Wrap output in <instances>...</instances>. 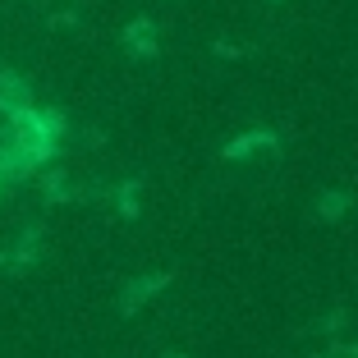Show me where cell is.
I'll list each match as a JSON object with an SVG mask.
<instances>
[{"label": "cell", "mask_w": 358, "mask_h": 358, "mask_svg": "<svg viewBox=\"0 0 358 358\" xmlns=\"http://www.w3.org/2000/svg\"><path fill=\"white\" fill-rule=\"evenodd\" d=\"M166 285H170V271H161V275H138V280H129V285H124V294H120V317H134L138 308L148 303V299H157Z\"/></svg>", "instance_id": "obj_1"}, {"label": "cell", "mask_w": 358, "mask_h": 358, "mask_svg": "<svg viewBox=\"0 0 358 358\" xmlns=\"http://www.w3.org/2000/svg\"><path fill=\"white\" fill-rule=\"evenodd\" d=\"M32 106V87L23 74H14V69H0V115L10 120L19 115V110H28Z\"/></svg>", "instance_id": "obj_2"}, {"label": "cell", "mask_w": 358, "mask_h": 358, "mask_svg": "<svg viewBox=\"0 0 358 358\" xmlns=\"http://www.w3.org/2000/svg\"><path fill=\"white\" fill-rule=\"evenodd\" d=\"M152 19H134L124 28V46H129V55H138V60H148V55H157V37H152Z\"/></svg>", "instance_id": "obj_3"}, {"label": "cell", "mask_w": 358, "mask_h": 358, "mask_svg": "<svg viewBox=\"0 0 358 358\" xmlns=\"http://www.w3.org/2000/svg\"><path fill=\"white\" fill-rule=\"evenodd\" d=\"M37 253H42V225H28L23 239H19V253L10 257V266H14V271H28V266L37 262Z\"/></svg>", "instance_id": "obj_4"}, {"label": "cell", "mask_w": 358, "mask_h": 358, "mask_svg": "<svg viewBox=\"0 0 358 358\" xmlns=\"http://www.w3.org/2000/svg\"><path fill=\"white\" fill-rule=\"evenodd\" d=\"M275 138L271 134H262V129H257V134H243V138H234L230 148H225V161H243V157H253L257 148H271Z\"/></svg>", "instance_id": "obj_5"}, {"label": "cell", "mask_w": 358, "mask_h": 358, "mask_svg": "<svg viewBox=\"0 0 358 358\" xmlns=\"http://www.w3.org/2000/svg\"><path fill=\"white\" fill-rule=\"evenodd\" d=\"M138 189H143V179H124V184H120V193H115L120 216H124V221H134V216H138Z\"/></svg>", "instance_id": "obj_6"}, {"label": "cell", "mask_w": 358, "mask_h": 358, "mask_svg": "<svg viewBox=\"0 0 358 358\" xmlns=\"http://www.w3.org/2000/svg\"><path fill=\"white\" fill-rule=\"evenodd\" d=\"M317 207H322V216H327V221H336V216H340V207H345V198H336V193H327V198L317 202Z\"/></svg>", "instance_id": "obj_7"}, {"label": "cell", "mask_w": 358, "mask_h": 358, "mask_svg": "<svg viewBox=\"0 0 358 358\" xmlns=\"http://www.w3.org/2000/svg\"><path fill=\"white\" fill-rule=\"evenodd\" d=\"M14 179V166H10V148L0 143V193H5V184Z\"/></svg>", "instance_id": "obj_8"}]
</instances>
